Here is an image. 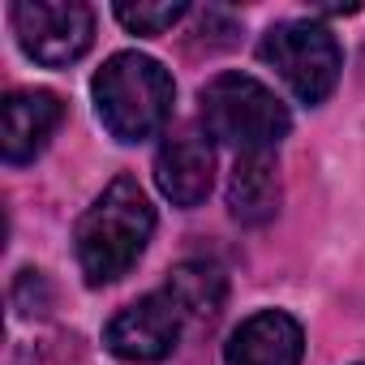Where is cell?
I'll return each instance as SVG.
<instances>
[{"label": "cell", "instance_id": "6da1fadb", "mask_svg": "<svg viewBox=\"0 0 365 365\" xmlns=\"http://www.w3.org/2000/svg\"><path fill=\"white\" fill-rule=\"evenodd\" d=\"M150 232H155L150 198L142 194L133 176H116L86 207V215L78 220V232H73V254H78L86 284L103 288V284L125 279L138 267V258L146 254Z\"/></svg>", "mask_w": 365, "mask_h": 365}, {"label": "cell", "instance_id": "7a4b0ae2", "mask_svg": "<svg viewBox=\"0 0 365 365\" xmlns=\"http://www.w3.org/2000/svg\"><path fill=\"white\" fill-rule=\"evenodd\" d=\"M95 112L116 142H146L172 120L176 82L146 52H116L91 82Z\"/></svg>", "mask_w": 365, "mask_h": 365}, {"label": "cell", "instance_id": "3957f363", "mask_svg": "<svg viewBox=\"0 0 365 365\" xmlns=\"http://www.w3.org/2000/svg\"><path fill=\"white\" fill-rule=\"evenodd\" d=\"M202 103V125L215 142L232 146L237 155H262V150H275L288 129H292V116L284 108V99L262 86L258 78L250 73H220L202 86L198 95Z\"/></svg>", "mask_w": 365, "mask_h": 365}, {"label": "cell", "instance_id": "277c9868", "mask_svg": "<svg viewBox=\"0 0 365 365\" xmlns=\"http://www.w3.org/2000/svg\"><path fill=\"white\" fill-rule=\"evenodd\" d=\"M258 56L301 103H322L344 69V52L322 22H275L262 35Z\"/></svg>", "mask_w": 365, "mask_h": 365}, {"label": "cell", "instance_id": "5b68a950", "mask_svg": "<svg viewBox=\"0 0 365 365\" xmlns=\"http://www.w3.org/2000/svg\"><path fill=\"white\" fill-rule=\"evenodd\" d=\"M18 48L48 69L82 61L95 43V9L78 0H18L9 9Z\"/></svg>", "mask_w": 365, "mask_h": 365}, {"label": "cell", "instance_id": "8992f818", "mask_svg": "<svg viewBox=\"0 0 365 365\" xmlns=\"http://www.w3.org/2000/svg\"><path fill=\"white\" fill-rule=\"evenodd\" d=\"M180 327H185V314L172 305V297L168 292H150V297L125 305L103 327V344H108V352L116 361L150 365V361H163L176 348Z\"/></svg>", "mask_w": 365, "mask_h": 365}, {"label": "cell", "instance_id": "52a82bcc", "mask_svg": "<svg viewBox=\"0 0 365 365\" xmlns=\"http://www.w3.org/2000/svg\"><path fill=\"white\" fill-rule=\"evenodd\" d=\"M155 185L180 211L207 202V194L215 185V146L202 133L168 138L159 146V155H155Z\"/></svg>", "mask_w": 365, "mask_h": 365}, {"label": "cell", "instance_id": "ba28073f", "mask_svg": "<svg viewBox=\"0 0 365 365\" xmlns=\"http://www.w3.org/2000/svg\"><path fill=\"white\" fill-rule=\"evenodd\" d=\"M305 331L284 309H258L250 314L224 344L228 365H301Z\"/></svg>", "mask_w": 365, "mask_h": 365}, {"label": "cell", "instance_id": "9c48e42d", "mask_svg": "<svg viewBox=\"0 0 365 365\" xmlns=\"http://www.w3.org/2000/svg\"><path fill=\"white\" fill-rule=\"evenodd\" d=\"M65 103L52 91H14L0 108V146H5V163H31L48 138L61 129Z\"/></svg>", "mask_w": 365, "mask_h": 365}, {"label": "cell", "instance_id": "30bf717a", "mask_svg": "<svg viewBox=\"0 0 365 365\" xmlns=\"http://www.w3.org/2000/svg\"><path fill=\"white\" fill-rule=\"evenodd\" d=\"M228 211L245 228H258V224L275 220V211H279V163H275V150L237 155V168H232V180H228Z\"/></svg>", "mask_w": 365, "mask_h": 365}, {"label": "cell", "instance_id": "8fae6325", "mask_svg": "<svg viewBox=\"0 0 365 365\" xmlns=\"http://www.w3.org/2000/svg\"><path fill=\"white\" fill-rule=\"evenodd\" d=\"M163 292L172 297V305L185 314V318H215L220 314V305H224V297H228V279H224V271L215 267V262H180L172 275H168V284H163Z\"/></svg>", "mask_w": 365, "mask_h": 365}, {"label": "cell", "instance_id": "7c38bea8", "mask_svg": "<svg viewBox=\"0 0 365 365\" xmlns=\"http://www.w3.org/2000/svg\"><path fill=\"white\" fill-rule=\"evenodd\" d=\"M185 14H190V5H180V0H163V5H116V22L133 35H163Z\"/></svg>", "mask_w": 365, "mask_h": 365}, {"label": "cell", "instance_id": "4fadbf2b", "mask_svg": "<svg viewBox=\"0 0 365 365\" xmlns=\"http://www.w3.org/2000/svg\"><path fill=\"white\" fill-rule=\"evenodd\" d=\"M361 365H365V361H361Z\"/></svg>", "mask_w": 365, "mask_h": 365}]
</instances>
